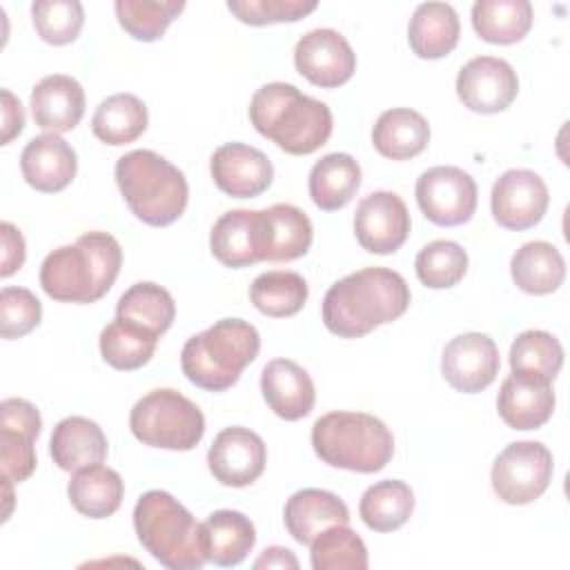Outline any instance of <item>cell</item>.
Returning a JSON list of instances; mask_svg holds the SVG:
<instances>
[{
	"instance_id": "9",
	"label": "cell",
	"mask_w": 570,
	"mask_h": 570,
	"mask_svg": "<svg viewBox=\"0 0 570 570\" xmlns=\"http://www.w3.org/2000/svg\"><path fill=\"white\" fill-rule=\"evenodd\" d=\"M554 463L550 450L539 441H517L503 448L492 465V490L510 505L539 499L552 481Z\"/></svg>"
},
{
	"instance_id": "37",
	"label": "cell",
	"mask_w": 570,
	"mask_h": 570,
	"mask_svg": "<svg viewBox=\"0 0 570 570\" xmlns=\"http://www.w3.org/2000/svg\"><path fill=\"white\" fill-rule=\"evenodd\" d=\"M307 283L296 272L272 269L254 278L249 287V298L254 307L272 318L294 316L303 309L307 301Z\"/></svg>"
},
{
	"instance_id": "48",
	"label": "cell",
	"mask_w": 570,
	"mask_h": 570,
	"mask_svg": "<svg viewBox=\"0 0 570 570\" xmlns=\"http://www.w3.org/2000/svg\"><path fill=\"white\" fill-rule=\"evenodd\" d=\"M254 568H292L296 570L298 568V559L294 557L292 550L287 548H281V546H272V548H265L263 554L254 561Z\"/></svg>"
},
{
	"instance_id": "45",
	"label": "cell",
	"mask_w": 570,
	"mask_h": 570,
	"mask_svg": "<svg viewBox=\"0 0 570 570\" xmlns=\"http://www.w3.org/2000/svg\"><path fill=\"white\" fill-rule=\"evenodd\" d=\"M316 0H229L227 9L245 24L296 22L316 9Z\"/></svg>"
},
{
	"instance_id": "25",
	"label": "cell",
	"mask_w": 570,
	"mask_h": 570,
	"mask_svg": "<svg viewBox=\"0 0 570 570\" xmlns=\"http://www.w3.org/2000/svg\"><path fill=\"white\" fill-rule=\"evenodd\" d=\"M49 452L60 470L76 472L105 461L107 436L96 421L87 416H67L53 428Z\"/></svg>"
},
{
	"instance_id": "42",
	"label": "cell",
	"mask_w": 570,
	"mask_h": 570,
	"mask_svg": "<svg viewBox=\"0 0 570 570\" xmlns=\"http://www.w3.org/2000/svg\"><path fill=\"white\" fill-rule=\"evenodd\" d=\"M414 269L425 287L448 289L465 276L468 254L454 240H432L416 254Z\"/></svg>"
},
{
	"instance_id": "44",
	"label": "cell",
	"mask_w": 570,
	"mask_h": 570,
	"mask_svg": "<svg viewBox=\"0 0 570 570\" xmlns=\"http://www.w3.org/2000/svg\"><path fill=\"white\" fill-rule=\"evenodd\" d=\"M42 318V305L27 287H2L0 292V334L2 338H22Z\"/></svg>"
},
{
	"instance_id": "17",
	"label": "cell",
	"mask_w": 570,
	"mask_h": 570,
	"mask_svg": "<svg viewBox=\"0 0 570 570\" xmlns=\"http://www.w3.org/2000/svg\"><path fill=\"white\" fill-rule=\"evenodd\" d=\"M265 463L267 448L263 439L240 425L220 430L207 452L209 472L218 483L229 488L252 485L263 474Z\"/></svg>"
},
{
	"instance_id": "11",
	"label": "cell",
	"mask_w": 570,
	"mask_h": 570,
	"mask_svg": "<svg viewBox=\"0 0 570 570\" xmlns=\"http://www.w3.org/2000/svg\"><path fill=\"white\" fill-rule=\"evenodd\" d=\"M550 203L548 187L532 169H508L492 185L490 209L494 220L512 232L534 227Z\"/></svg>"
},
{
	"instance_id": "28",
	"label": "cell",
	"mask_w": 570,
	"mask_h": 570,
	"mask_svg": "<svg viewBox=\"0 0 570 570\" xmlns=\"http://www.w3.org/2000/svg\"><path fill=\"white\" fill-rule=\"evenodd\" d=\"M459 33V16L445 2L419 4L407 24L410 47L423 60H436L448 56L456 47Z\"/></svg>"
},
{
	"instance_id": "6",
	"label": "cell",
	"mask_w": 570,
	"mask_h": 570,
	"mask_svg": "<svg viewBox=\"0 0 570 570\" xmlns=\"http://www.w3.org/2000/svg\"><path fill=\"white\" fill-rule=\"evenodd\" d=\"M134 530L142 548L169 570H198L207 561L200 523L165 490H149L136 501Z\"/></svg>"
},
{
	"instance_id": "15",
	"label": "cell",
	"mask_w": 570,
	"mask_h": 570,
	"mask_svg": "<svg viewBox=\"0 0 570 570\" xmlns=\"http://www.w3.org/2000/svg\"><path fill=\"white\" fill-rule=\"evenodd\" d=\"M410 212L394 191L367 194L354 212V234L370 254H394L407 240Z\"/></svg>"
},
{
	"instance_id": "46",
	"label": "cell",
	"mask_w": 570,
	"mask_h": 570,
	"mask_svg": "<svg viewBox=\"0 0 570 570\" xmlns=\"http://www.w3.org/2000/svg\"><path fill=\"white\" fill-rule=\"evenodd\" d=\"M0 234H2V265H0V276L7 278L11 276L16 269L22 267L24 263V238L20 234V229L11 223H2L0 225Z\"/></svg>"
},
{
	"instance_id": "29",
	"label": "cell",
	"mask_w": 570,
	"mask_h": 570,
	"mask_svg": "<svg viewBox=\"0 0 570 570\" xmlns=\"http://www.w3.org/2000/svg\"><path fill=\"white\" fill-rule=\"evenodd\" d=\"M372 142L376 151L390 160H410L428 147L430 125L419 111L394 107L376 118Z\"/></svg>"
},
{
	"instance_id": "47",
	"label": "cell",
	"mask_w": 570,
	"mask_h": 570,
	"mask_svg": "<svg viewBox=\"0 0 570 570\" xmlns=\"http://www.w3.org/2000/svg\"><path fill=\"white\" fill-rule=\"evenodd\" d=\"M0 96H2V138H0V142L9 145L24 127V111H22L20 100L9 89H2Z\"/></svg>"
},
{
	"instance_id": "33",
	"label": "cell",
	"mask_w": 570,
	"mask_h": 570,
	"mask_svg": "<svg viewBox=\"0 0 570 570\" xmlns=\"http://www.w3.org/2000/svg\"><path fill=\"white\" fill-rule=\"evenodd\" d=\"M534 13L528 0H476L472 4V27L476 36L492 45H514L532 27Z\"/></svg>"
},
{
	"instance_id": "20",
	"label": "cell",
	"mask_w": 570,
	"mask_h": 570,
	"mask_svg": "<svg viewBox=\"0 0 570 570\" xmlns=\"http://www.w3.org/2000/svg\"><path fill=\"white\" fill-rule=\"evenodd\" d=\"M497 410L512 430H537L546 425L554 412L552 381L512 372L501 383Z\"/></svg>"
},
{
	"instance_id": "32",
	"label": "cell",
	"mask_w": 570,
	"mask_h": 570,
	"mask_svg": "<svg viewBox=\"0 0 570 570\" xmlns=\"http://www.w3.org/2000/svg\"><path fill=\"white\" fill-rule=\"evenodd\" d=\"M510 274L521 292L541 296L561 287L566 278V261L552 243L530 240L514 252Z\"/></svg>"
},
{
	"instance_id": "30",
	"label": "cell",
	"mask_w": 570,
	"mask_h": 570,
	"mask_svg": "<svg viewBox=\"0 0 570 570\" xmlns=\"http://www.w3.org/2000/svg\"><path fill=\"white\" fill-rule=\"evenodd\" d=\"M67 497L80 514L89 519H105L120 508L125 483L116 470L96 463L73 472L67 485Z\"/></svg>"
},
{
	"instance_id": "5",
	"label": "cell",
	"mask_w": 570,
	"mask_h": 570,
	"mask_svg": "<svg viewBox=\"0 0 570 570\" xmlns=\"http://www.w3.org/2000/svg\"><path fill=\"white\" fill-rule=\"evenodd\" d=\"M261 336L243 318H220L205 332L187 338L180 367L189 383L207 392L229 390L243 370L258 356Z\"/></svg>"
},
{
	"instance_id": "10",
	"label": "cell",
	"mask_w": 570,
	"mask_h": 570,
	"mask_svg": "<svg viewBox=\"0 0 570 570\" xmlns=\"http://www.w3.org/2000/svg\"><path fill=\"white\" fill-rule=\"evenodd\" d=\"M419 209L441 227L463 225L476 209V183L461 167L439 165L425 169L414 187Z\"/></svg>"
},
{
	"instance_id": "21",
	"label": "cell",
	"mask_w": 570,
	"mask_h": 570,
	"mask_svg": "<svg viewBox=\"0 0 570 570\" xmlns=\"http://www.w3.org/2000/svg\"><path fill=\"white\" fill-rule=\"evenodd\" d=\"M20 169L33 189L56 194L71 185L78 169L73 147L58 134H42L31 138L20 154Z\"/></svg>"
},
{
	"instance_id": "13",
	"label": "cell",
	"mask_w": 570,
	"mask_h": 570,
	"mask_svg": "<svg viewBox=\"0 0 570 570\" xmlns=\"http://www.w3.org/2000/svg\"><path fill=\"white\" fill-rule=\"evenodd\" d=\"M42 419L33 403L24 399H4L0 403V468L2 479L22 483L36 470L33 443Z\"/></svg>"
},
{
	"instance_id": "2",
	"label": "cell",
	"mask_w": 570,
	"mask_h": 570,
	"mask_svg": "<svg viewBox=\"0 0 570 570\" xmlns=\"http://www.w3.org/2000/svg\"><path fill=\"white\" fill-rule=\"evenodd\" d=\"M120 265V243L107 232H87L73 245L47 254L40 265V285L60 303H96L116 283Z\"/></svg>"
},
{
	"instance_id": "7",
	"label": "cell",
	"mask_w": 570,
	"mask_h": 570,
	"mask_svg": "<svg viewBox=\"0 0 570 570\" xmlns=\"http://www.w3.org/2000/svg\"><path fill=\"white\" fill-rule=\"evenodd\" d=\"M316 456L341 470L372 474L383 470L394 454L387 425L365 412H327L312 425Z\"/></svg>"
},
{
	"instance_id": "36",
	"label": "cell",
	"mask_w": 570,
	"mask_h": 570,
	"mask_svg": "<svg viewBox=\"0 0 570 570\" xmlns=\"http://www.w3.org/2000/svg\"><path fill=\"white\" fill-rule=\"evenodd\" d=\"M414 510V492L405 481L385 479L370 485L358 503L363 523L374 532L399 530Z\"/></svg>"
},
{
	"instance_id": "3",
	"label": "cell",
	"mask_w": 570,
	"mask_h": 570,
	"mask_svg": "<svg viewBox=\"0 0 570 570\" xmlns=\"http://www.w3.org/2000/svg\"><path fill=\"white\" fill-rule=\"evenodd\" d=\"M249 120L261 136L292 156L321 149L334 127L330 107L289 82H269L256 89L249 102Z\"/></svg>"
},
{
	"instance_id": "34",
	"label": "cell",
	"mask_w": 570,
	"mask_h": 570,
	"mask_svg": "<svg viewBox=\"0 0 570 570\" xmlns=\"http://www.w3.org/2000/svg\"><path fill=\"white\" fill-rule=\"evenodd\" d=\"M147 107L138 96L114 94L96 107L91 118V131L98 140L120 147L140 138L147 129Z\"/></svg>"
},
{
	"instance_id": "24",
	"label": "cell",
	"mask_w": 570,
	"mask_h": 570,
	"mask_svg": "<svg viewBox=\"0 0 570 570\" xmlns=\"http://www.w3.org/2000/svg\"><path fill=\"white\" fill-rule=\"evenodd\" d=\"M283 519L292 539L309 546L325 528L350 523V510L336 494L327 490L303 488L287 499Z\"/></svg>"
},
{
	"instance_id": "1",
	"label": "cell",
	"mask_w": 570,
	"mask_h": 570,
	"mask_svg": "<svg viewBox=\"0 0 570 570\" xmlns=\"http://www.w3.org/2000/svg\"><path fill=\"white\" fill-rule=\"evenodd\" d=\"M410 305L405 278L387 267H365L336 281L323 298V323L341 338H361L396 321Z\"/></svg>"
},
{
	"instance_id": "27",
	"label": "cell",
	"mask_w": 570,
	"mask_h": 570,
	"mask_svg": "<svg viewBox=\"0 0 570 570\" xmlns=\"http://www.w3.org/2000/svg\"><path fill=\"white\" fill-rule=\"evenodd\" d=\"M312 236V220L303 209L289 203L263 209V261H296L307 254Z\"/></svg>"
},
{
	"instance_id": "16",
	"label": "cell",
	"mask_w": 570,
	"mask_h": 570,
	"mask_svg": "<svg viewBox=\"0 0 570 570\" xmlns=\"http://www.w3.org/2000/svg\"><path fill=\"white\" fill-rule=\"evenodd\" d=\"M499 347L481 332H465L454 336L441 356L443 379L463 394H476L492 385L499 374Z\"/></svg>"
},
{
	"instance_id": "26",
	"label": "cell",
	"mask_w": 570,
	"mask_h": 570,
	"mask_svg": "<svg viewBox=\"0 0 570 570\" xmlns=\"http://www.w3.org/2000/svg\"><path fill=\"white\" fill-rule=\"evenodd\" d=\"M205 559L220 568L238 566L256 543V528L238 510H216L203 523Z\"/></svg>"
},
{
	"instance_id": "35",
	"label": "cell",
	"mask_w": 570,
	"mask_h": 570,
	"mask_svg": "<svg viewBox=\"0 0 570 570\" xmlns=\"http://www.w3.org/2000/svg\"><path fill=\"white\" fill-rule=\"evenodd\" d=\"M158 334L151 330L116 316L102 332H100V354L105 363L114 370L131 372L147 365L156 352Z\"/></svg>"
},
{
	"instance_id": "4",
	"label": "cell",
	"mask_w": 570,
	"mask_h": 570,
	"mask_svg": "<svg viewBox=\"0 0 570 570\" xmlns=\"http://www.w3.org/2000/svg\"><path fill=\"white\" fill-rule=\"evenodd\" d=\"M118 189L131 214L151 225L167 227L187 207L189 187L185 174L151 149H134L116 160Z\"/></svg>"
},
{
	"instance_id": "38",
	"label": "cell",
	"mask_w": 570,
	"mask_h": 570,
	"mask_svg": "<svg viewBox=\"0 0 570 570\" xmlns=\"http://www.w3.org/2000/svg\"><path fill=\"white\" fill-rule=\"evenodd\" d=\"M309 563L314 570H365L367 548L347 525H330L309 543Z\"/></svg>"
},
{
	"instance_id": "19",
	"label": "cell",
	"mask_w": 570,
	"mask_h": 570,
	"mask_svg": "<svg viewBox=\"0 0 570 570\" xmlns=\"http://www.w3.org/2000/svg\"><path fill=\"white\" fill-rule=\"evenodd\" d=\"M209 247L214 258L232 269L263 261V209L225 212L212 227Z\"/></svg>"
},
{
	"instance_id": "31",
	"label": "cell",
	"mask_w": 570,
	"mask_h": 570,
	"mask_svg": "<svg viewBox=\"0 0 570 570\" xmlns=\"http://www.w3.org/2000/svg\"><path fill=\"white\" fill-rule=\"evenodd\" d=\"M361 187V167L350 154H327L314 163L307 178V189L314 205L323 212L345 207Z\"/></svg>"
},
{
	"instance_id": "40",
	"label": "cell",
	"mask_w": 570,
	"mask_h": 570,
	"mask_svg": "<svg viewBox=\"0 0 570 570\" xmlns=\"http://www.w3.org/2000/svg\"><path fill=\"white\" fill-rule=\"evenodd\" d=\"M563 365V347L559 338L543 330L521 332L510 347V367L517 374L554 381Z\"/></svg>"
},
{
	"instance_id": "12",
	"label": "cell",
	"mask_w": 570,
	"mask_h": 570,
	"mask_svg": "<svg viewBox=\"0 0 570 570\" xmlns=\"http://www.w3.org/2000/svg\"><path fill=\"white\" fill-rule=\"evenodd\" d=\"M519 94V78L510 62L494 56L468 60L456 76V96L470 111L499 114Z\"/></svg>"
},
{
	"instance_id": "8",
	"label": "cell",
	"mask_w": 570,
	"mask_h": 570,
	"mask_svg": "<svg viewBox=\"0 0 570 570\" xmlns=\"http://www.w3.org/2000/svg\"><path fill=\"white\" fill-rule=\"evenodd\" d=\"M131 434L151 448L187 452L205 434L200 407L176 390H151L129 412Z\"/></svg>"
},
{
	"instance_id": "22",
	"label": "cell",
	"mask_w": 570,
	"mask_h": 570,
	"mask_svg": "<svg viewBox=\"0 0 570 570\" xmlns=\"http://www.w3.org/2000/svg\"><path fill=\"white\" fill-rule=\"evenodd\" d=\"M261 392L269 410L285 421L307 416L316 401L312 376L289 358H274L263 367Z\"/></svg>"
},
{
	"instance_id": "43",
	"label": "cell",
	"mask_w": 570,
	"mask_h": 570,
	"mask_svg": "<svg viewBox=\"0 0 570 570\" xmlns=\"http://www.w3.org/2000/svg\"><path fill=\"white\" fill-rule=\"evenodd\" d=\"M31 20L38 36L49 45H69L85 24V9L78 0H36Z\"/></svg>"
},
{
	"instance_id": "41",
	"label": "cell",
	"mask_w": 570,
	"mask_h": 570,
	"mask_svg": "<svg viewBox=\"0 0 570 570\" xmlns=\"http://www.w3.org/2000/svg\"><path fill=\"white\" fill-rule=\"evenodd\" d=\"M120 27L136 40H158L174 18L185 9L183 0H116L114 4Z\"/></svg>"
},
{
	"instance_id": "14",
	"label": "cell",
	"mask_w": 570,
	"mask_h": 570,
	"mask_svg": "<svg viewBox=\"0 0 570 570\" xmlns=\"http://www.w3.org/2000/svg\"><path fill=\"white\" fill-rule=\"evenodd\" d=\"M294 65L312 85L334 89L354 76L356 53L343 33L334 29H312L296 42Z\"/></svg>"
},
{
	"instance_id": "18",
	"label": "cell",
	"mask_w": 570,
	"mask_h": 570,
	"mask_svg": "<svg viewBox=\"0 0 570 570\" xmlns=\"http://www.w3.org/2000/svg\"><path fill=\"white\" fill-rule=\"evenodd\" d=\"M216 187L232 198H256L274 178L272 160L256 147L243 142L220 145L209 160Z\"/></svg>"
},
{
	"instance_id": "23",
	"label": "cell",
	"mask_w": 570,
	"mask_h": 570,
	"mask_svg": "<svg viewBox=\"0 0 570 570\" xmlns=\"http://www.w3.org/2000/svg\"><path fill=\"white\" fill-rule=\"evenodd\" d=\"M85 114L82 85L65 73L45 76L31 89V116L47 134L71 131Z\"/></svg>"
},
{
	"instance_id": "39",
	"label": "cell",
	"mask_w": 570,
	"mask_h": 570,
	"mask_svg": "<svg viewBox=\"0 0 570 570\" xmlns=\"http://www.w3.org/2000/svg\"><path fill=\"white\" fill-rule=\"evenodd\" d=\"M116 316L129 318L160 336L171 327L176 316V305L171 294L165 287L145 281V283L131 285L118 298Z\"/></svg>"
}]
</instances>
